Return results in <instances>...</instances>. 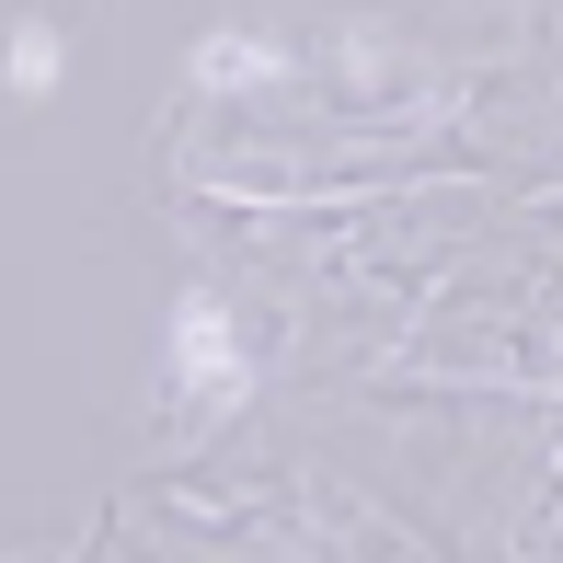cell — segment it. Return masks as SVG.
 <instances>
[{
  "label": "cell",
  "mask_w": 563,
  "mask_h": 563,
  "mask_svg": "<svg viewBox=\"0 0 563 563\" xmlns=\"http://www.w3.org/2000/svg\"><path fill=\"white\" fill-rule=\"evenodd\" d=\"M12 92H58V35H46V23L12 35Z\"/></svg>",
  "instance_id": "7a4b0ae2"
},
{
  "label": "cell",
  "mask_w": 563,
  "mask_h": 563,
  "mask_svg": "<svg viewBox=\"0 0 563 563\" xmlns=\"http://www.w3.org/2000/svg\"><path fill=\"white\" fill-rule=\"evenodd\" d=\"M196 69H208V81H253V69H276V58H265V46H242V35H219Z\"/></svg>",
  "instance_id": "3957f363"
},
{
  "label": "cell",
  "mask_w": 563,
  "mask_h": 563,
  "mask_svg": "<svg viewBox=\"0 0 563 563\" xmlns=\"http://www.w3.org/2000/svg\"><path fill=\"white\" fill-rule=\"evenodd\" d=\"M173 379H185L196 415H230V402H242V345H230L219 299H185V311H173Z\"/></svg>",
  "instance_id": "6da1fadb"
}]
</instances>
